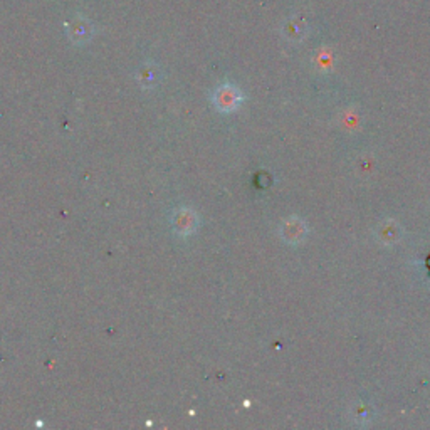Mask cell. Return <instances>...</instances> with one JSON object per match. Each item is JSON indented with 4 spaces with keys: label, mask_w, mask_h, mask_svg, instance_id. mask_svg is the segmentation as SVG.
I'll use <instances>...</instances> for the list:
<instances>
[{
    "label": "cell",
    "mask_w": 430,
    "mask_h": 430,
    "mask_svg": "<svg viewBox=\"0 0 430 430\" xmlns=\"http://www.w3.org/2000/svg\"><path fill=\"white\" fill-rule=\"evenodd\" d=\"M136 79H138L141 88L152 89L162 79V71H160L157 64L145 62L143 66H140L138 72H136Z\"/></svg>",
    "instance_id": "obj_4"
},
{
    "label": "cell",
    "mask_w": 430,
    "mask_h": 430,
    "mask_svg": "<svg viewBox=\"0 0 430 430\" xmlns=\"http://www.w3.org/2000/svg\"><path fill=\"white\" fill-rule=\"evenodd\" d=\"M242 93L236 86L232 84H222L212 93V103L214 106L222 113L234 111L241 106L242 103Z\"/></svg>",
    "instance_id": "obj_1"
},
{
    "label": "cell",
    "mask_w": 430,
    "mask_h": 430,
    "mask_svg": "<svg viewBox=\"0 0 430 430\" xmlns=\"http://www.w3.org/2000/svg\"><path fill=\"white\" fill-rule=\"evenodd\" d=\"M66 32L70 35L71 43L86 44L93 38V26H91V22L86 17L76 16L66 22Z\"/></svg>",
    "instance_id": "obj_3"
},
{
    "label": "cell",
    "mask_w": 430,
    "mask_h": 430,
    "mask_svg": "<svg viewBox=\"0 0 430 430\" xmlns=\"http://www.w3.org/2000/svg\"><path fill=\"white\" fill-rule=\"evenodd\" d=\"M170 224L175 234L180 237H187L197 231V227H199V217H197L194 210L178 209L172 214Z\"/></svg>",
    "instance_id": "obj_2"
}]
</instances>
